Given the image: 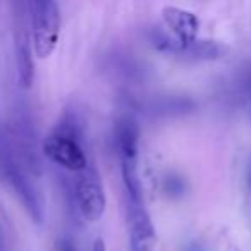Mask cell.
I'll return each instance as SVG.
<instances>
[{
    "instance_id": "cell-1",
    "label": "cell",
    "mask_w": 251,
    "mask_h": 251,
    "mask_svg": "<svg viewBox=\"0 0 251 251\" xmlns=\"http://www.w3.org/2000/svg\"><path fill=\"white\" fill-rule=\"evenodd\" d=\"M43 153L55 165L69 172H83L88 167L86 155L79 143L76 117H66L43 141Z\"/></svg>"
},
{
    "instance_id": "cell-2",
    "label": "cell",
    "mask_w": 251,
    "mask_h": 251,
    "mask_svg": "<svg viewBox=\"0 0 251 251\" xmlns=\"http://www.w3.org/2000/svg\"><path fill=\"white\" fill-rule=\"evenodd\" d=\"M29 29H31L33 52L40 59L52 55L59 42L60 11L53 0H33L28 2Z\"/></svg>"
},
{
    "instance_id": "cell-3",
    "label": "cell",
    "mask_w": 251,
    "mask_h": 251,
    "mask_svg": "<svg viewBox=\"0 0 251 251\" xmlns=\"http://www.w3.org/2000/svg\"><path fill=\"white\" fill-rule=\"evenodd\" d=\"M0 171L4 172L7 182L12 186L23 206L28 210L29 217L35 222L43 220V203L38 189L31 179V174L19 164L18 158L12 155L5 141H0Z\"/></svg>"
},
{
    "instance_id": "cell-4",
    "label": "cell",
    "mask_w": 251,
    "mask_h": 251,
    "mask_svg": "<svg viewBox=\"0 0 251 251\" xmlns=\"http://www.w3.org/2000/svg\"><path fill=\"white\" fill-rule=\"evenodd\" d=\"M14 52L16 67H18V79L23 88H29L35 77V62H33V40L29 29L28 4L14 2Z\"/></svg>"
},
{
    "instance_id": "cell-5",
    "label": "cell",
    "mask_w": 251,
    "mask_h": 251,
    "mask_svg": "<svg viewBox=\"0 0 251 251\" xmlns=\"http://www.w3.org/2000/svg\"><path fill=\"white\" fill-rule=\"evenodd\" d=\"M74 200L83 219L95 222L103 215L107 200L100 176L95 169L86 167L83 172H79V177L74 184Z\"/></svg>"
},
{
    "instance_id": "cell-6",
    "label": "cell",
    "mask_w": 251,
    "mask_h": 251,
    "mask_svg": "<svg viewBox=\"0 0 251 251\" xmlns=\"http://www.w3.org/2000/svg\"><path fill=\"white\" fill-rule=\"evenodd\" d=\"M150 42L155 49L162 50V52L176 53L184 59H195V60H210L220 57L226 49L220 43L210 42V40H198L189 43H181L176 38H169V35L160 31H153L150 35Z\"/></svg>"
},
{
    "instance_id": "cell-7",
    "label": "cell",
    "mask_w": 251,
    "mask_h": 251,
    "mask_svg": "<svg viewBox=\"0 0 251 251\" xmlns=\"http://www.w3.org/2000/svg\"><path fill=\"white\" fill-rule=\"evenodd\" d=\"M138 138L140 129L133 117H121L115 126V143L121 165H138Z\"/></svg>"
},
{
    "instance_id": "cell-8",
    "label": "cell",
    "mask_w": 251,
    "mask_h": 251,
    "mask_svg": "<svg viewBox=\"0 0 251 251\" xmlns=\"http://www.w3.org/2000/svg\"><path fill=\"white\" fill-rule=\"evenodd\" d=\"M164 19L169 28L172 29L177 42L189 43L196 40L200 23L193 12L184 11V9H179V7H165Z\"/></svg>"
},
{
    "instance_id": "cell-9",
    "label": "cell",
    "mask_w": 251,
    "mask_h": 251,
    "mask_svg": "<svg viewBox=\"0 0 251 251\" xmlns=\"http://www.w3.org/2000/svg\"><path fill=\"white\" fill-rule=\"evenodd\" d=\"M195 103L186 97H158L150 101V110L158 115H181L193 110Z\"/></svg>"
},
{
    "instance_id": "cell-10",
    "label": "cell",
    "mask_w": 251,
    "mask_h": 251,
    "mask_svg": "<svg viewBox=\"0 0 251 251\" xmlns=\"http://www.w3.org/2000/svg\"><path fill=\"white\" fill-rule=\"evenodd\" d=\"M243 84H244V88H246L248 93H251V66H250V69L246 71V74H244Z\"/></svg>"
},
{
    "instance_id": "cell-11",
    "label": "cell",
    "mask_w": 251,
    "mask_h": 251,
    "mask_svg": "<svg viewBox=\"0 0 251 251\" xmlns=\"http://www.w3.org/2000/svg\"><path fill=\"white\" fill-rule=\"evenodd\" d=\"M93 251H107V250H105V243H103V239H97V241H95V244H93Z\"/></svg>"
},
{
    "instance_id": "cell-12",
    "label": "cell",
    "mask_w": 251,
    "mask_h": 251,
    "mask_svg": "<svg viewBox=\"0 0 251 251\" xmlns=\"http://www.w3.org/2000/svg\"><path fill=\"white\" fill-rule=\"evenodd\" d=\"M60 251H76V250H74V246L69 241H62V243H60Z\"/></svg>"
},
{
    "instance_id": "cell-13",
    "label": "cell",
    "mask_w": 251,
    "mask_h": 251,
    "mask_svg": "<svg viewBox=\"0 0 251 251\" xmlns=\"http://www.w3.org/2000/svg\"><path fill=\"white\" fill-rule=\"evenodd\" d=\"M246 181H248V188L251 189V160L248 164V171H246Z\"/></svg>"
},
{
    "instance_id": "cell-14",
    "label": "cell",
    "mask_w": 251,
    "mask_h": 251,
    "mask_svg": "<svg viewBox=\"0 0 251 251\" xmlns=\"http://www.w3.org/2000/svg\"><path fill=\"white\" fill-rule=\"evenodd\" d=\"M129 251H141V250H138V248H131Z\"/></svg>"
}]
</instances>
